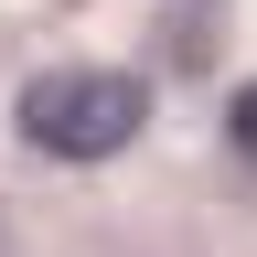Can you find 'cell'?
Returning <instances> with one entry per match:
<instances>
[{
    "label": "cell",
    "mask_w": 257,
    "mask_h": 257,
    "mask_svg": "<svg viewBox=\"0 0 257 257\" xmlns=\"http://www.w3.org/2000/svg\"><path fill=\"white\" fill-rule=\"evenodd\" d=\"M140 118H150V86L118 75V64H64V75H32L22 107H11V128H22L43 161H107V150L140 140Z\"/></svg>",
    "instance_id": "cell-1"
}]
</instances>
